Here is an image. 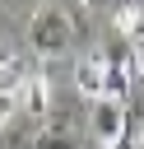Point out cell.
<instances>
[{
  "label": "cell",
  "mask_w": 144,
  "mask_h": 149,
  "mask_svg": "<svg viewBox=\"0 0 144 149\" xmlns=\"http://www.w3.org/2000/svg\"><path fill=\"white\" fill-rule=\"evenodd\" d=\"M28 42L42 61H60L70 51V9L65 5H42L28 19Z\"/></svg>",
  "instance_id": "cell-1"
},
{
  "label": "cell",
  "mask_w": 144,
  "mask_h": 149,
  "mask_svg": "<svg viewBox=\"0 0 144 149\" xmlns=\"http://www.w3.org/2000/svg\"><path fill=\"white\" fill-rule=\"evenodd\" d=\"M125 130H130V112H125V102L102 98V102L93 107V140H98V149L121 144V140H125Z\"/></svg>",
  "instance_id": "cell-2"
},
{
  "label": "cell",
  "mask_w": 144,
  "mask_h": 149,
  "mask_svg": "<svg viewBox=\"0 0 144 149\" xmlns=\"http://www.w3.org/2000/svg\"><path fill=\"white\" fill-rule=\"evenodd\" d=\"M74 84H79V93H88L93 102H102L107 98V61L102 56H84L74 65Z\"/></svg>",
  "instance_id": "cell-3"
},
{
  "label": "cell",
  "mask_w": 144,
  "mask_h": 149,
  "mask_svg": "<svg viewBox=\"0 0 144 149\" xmlns=\"http://www.w3.org/2000/svg\"><path fill=\"white\" fill-rule=\"evenodd\" d=\"M14 102H19L23 112H33V116H46V107H51V74H46V70H33Z\"/></svg>",
  "instance_id": "cell-4"
},
{
  "label": "cell",
  "mask_w": 144,
  "mask_h": 149,
  "mask_svg": "<svg viewBox=\"0 0 144 149\" xmlns=\"http://www.w3.org/2000/svg\"><path fill=\"white\" fill-rule=\"evenodd\" d=\"M28 65H23V56H14V51H0V98H19V88L28 84Z\"/></svg>",
  "instance_id": "cell-5"
},
{
  "label": "cell",
  "mask_w": 144,
  "mask_h": 149,
  "mask_svg": "<svg viewBox=\"0 0 144 149\" xmlns=\"http://www.w3.org/2000/svg\"><path fill=\"white\" fill-rule=\"evenodd\" d=\"M130 61H135V70L144 74V23L130 33Z\"/></svg>",
  "instance_id": "cell-6"
},
{
  "label": "cell",
  "mask_w": 144,
  "mask_h": 149,
  "mask_svg": "<svg viewBox=\"0 0 144 149\" xmlns=\"http://www.w3.org/2000/svg\"><path fill=\"white\" fill-rule=\"evenodd\" d=\"M33 149H74V144H70L65 135H42V140H37Z\"/></svg>",
  "instance_id": "cell-7"
},
{
  "label": "cell",
  "mask_w": 144,
  "mask_h": 149,
  "mask_svg": "<svg viewBox=\"0 0 144 149\" xmlns=\"http://www.w3.org/2000/svg\"><path fill=\"white\" fill-rule=\"evenodd\" d=\"M14 107H19V102H14V98H0V126H5V121H9V116H14Z\"/></svg>",
  "instance_id": "cell-8"
},
{
  "label": "cell",
  "mask_w": 144,
  "mask_h": 149,
  "mask_svg": "<svg viewBox=\"0 0 144 149\" xmlns=\"http://www.w3.org/2000/svg\"><path fill=\"white\" fill-rule=\"evenodd\" d=\"M111 149H135V140H130V135H125V140H121V144H111Z\"/></svg>",
  "instance_id": "cell-9"
}]
</instances>
